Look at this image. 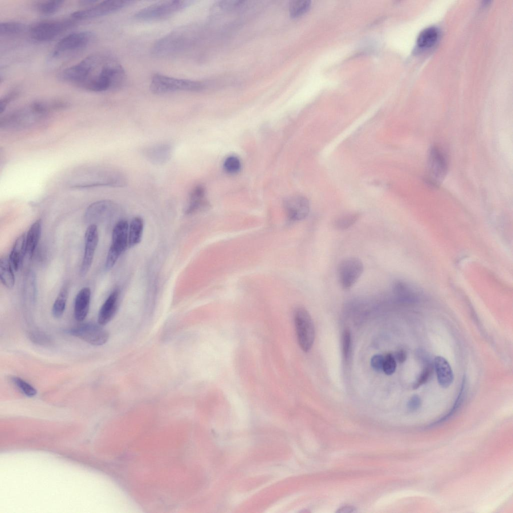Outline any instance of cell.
Wrapping results in <instances>:
<instances>
[{"mask_svg": "<svg viewBox=\"0 0 513 513\" xmlns=\"http://www.w3.org/2000/svg\"><path fill=\"white\" fill-rule=\"evenodd\" d=\"M126 76L124 68L115 58L98 53L63 70L59 77L76 87L90 92H105L121 88Z\"/></svg>", "mask_w": 513, "mask_h": 513, "instance_id": "cell-1", "label": "cell"}, {"mask_svg": "<svg viewBox=\"0 0 513 513\" xmlns=\"http://www.w3.org/2000/svg\"><path fill=\"white\" fill-rule=\"evenodd\" d=\"M86 170L85 172L76 174V176L72 182L73 187H123L127 183L125 176L121 172L113 168L100 167Z\"/></svg>", "mask_w": 513, "mask_h": 513, "instance_id": "cell-2", "label": "cell"}, {"mask_svg": "<svg viewBox=\"0 0 513 513\" xmlns=\"http://www.w3.org/2000/svg\"><path fill=\"white\" fill-rule=\"evenodd\" d=\"M204 88L202 83L191 80L179 79L154 74L151 79L150 91L155 94H164L177 91H199Z\"/></svg>", "mask_w": 513, "mask_h": 513, "instance_id": "cell-3", "label": "cell"}, {"mask_svg": "<svg viewBox=\"0 0 513 513\" xmlns=\"http://www.w3.org/2000/svg\"><path fill=\"white\" fill-rule=\"evenodd\" d=\"M76 22L72 18L38 22L29 28V34L36 41L48 42L71 29L75 25Z\"/></svg>", "mask_w": 513, "mask_h": 513, "instance_id": "cell-4", "label": "cell"}, {"mask_svg": "<svg viewBox=\"0 0 513 513\" xmlns=\"http://www.w3.org/2000/svg\"><path fill=\"white\" fill-rule=\"evenodd\" d=\"M194 1L171 0L159 2L147 6L136 13V19L143 21L156 20L172 16L190 6Z\"/></svg>", "mask_w": 513, "mask_h": 513, "instance_id": "cell-5", "label": "cell"}, {"mask_svg": "<svg viewBox=\"0 0 513 513\" xmlns=\"http://www.w3.org/2000/svg\"><path fill=\"white\" fill-rule=\"evenodd\" d=\"M192 41L190 29H179L158 40L152 47V53L157 56L172 55L185 49Z\"/></svg>", "mask_w": 513, "mask_h": 513, "instance_id": "cell-6", "label": "cell"}, {"mask_svg": "<svg viewBox=\"0 0 513 513\" xmlns=\"http://www.w3.org/2000/svg\"><path fill=\"white\" fill-rule=\"evenodd\" d=\"M129 225L125 220H120L114 226L111 243L108 250L105 263L106 271L111 270L115 265L122 253L128 247Z\"/></svg>", "mask_w": 513, "mask_h": 513, "instance_id": "cell-7", "label": "cell"}, {"mask_svg": "<svg viewBox=\"0 0 513 513\" xmlns=\"http://www.w3.org/2000/svg\"><path fill=\"white\" fill-rule=\"evenodd\" d=\"M294 322L298 343L302 350L307 352L312 348L315 339L312 318L306 309L299 307L295 311Z\"/></svg>", "mask_w": 513, "mask_h": 513, "instance_id": "cell-8", "label": "cell"}, {"mask_svg": "<svg viewBox=\"0 0 513 513\" xmlns=\"http://www.w3.org/2000/svg\"><path fill=\"white\" fill-rule=\"evenodd\" d=\"M93 38V34L89 31H78L69 34L56 44L52 56L53 57H59L81 51L90 44Z\"/></svg>", "mask_w": 513, "mask_h": 513, "instance_id": "cell-9", "label": "cell"}, {"mask_svg": "<svg viewBox=\"0 0 513 513\" xmlns=\"http://www.w3.org/2000/svg\"><path fill=\"white\" fill-rule=\"evenodd\" d=\"M135 2L126 0H107L74 12L71 18L76 20L97 18L117 12Z\"/></svg>", "mask_w": 513, "mask_h": 513, "instance_id": "cell-10", "label": "cell"}, {"mask_svg": "<svg viewBox=\"0 0 513 513\" xmlns=\"http://www.w3.org/2000/svg\"><path fill=\"white\" fill-rule=\"evenodd\" d=\"M364 271L362 261L355 257L343 260L337 269V276L341 287L345 290L352 288L361 276Z\"/></svg>", "mask_w": 513, "mask_h": 513, "instance_id": "cell-11", "label": "cell"}, {"mask_svg": "<svg viewBox=\"0 0 513 513\" xmlns=\"http://www.w3.org/2000/svg\"><path fill=\"white\" fill-rule=\"evenodd\" d=\"M427 181L433 185L439 184L445 177L448 165L446 156L437 146H432L427 158Z\"/></svg>", "mask_w": 513, "mask_h": 513, "instance_id": "cell-12", "label": "cell"}, {"mask_svg": "<svg viewBox=\"0 0 513 513\" xmlns=\"http://www.w3.org/2000/svg\"><path fill=\"white\" fill-rule=\"evenodd\" d=\"M93 323L80 324L70 329L68 333L94 346H101L109 339V333L101 326Z\"/></svg>", "mask_w": 513, "mask_h": 513, "instance_id": "cell-13", "label": "cell"}, {"mask_svg": "<svg viewBox=\"0 0 513 513\" xmlns=\"http://www.w3.org/2000/svg\"><path fill=\"white\" fill-rule=\"evenodd\" d=\"M99 241L97 225L91 224L87 228L84 236V251L80 268L81 276H85L90 269Z\"/></svg>", "mask_w": 513, "mask_h": 513, "instance_id": "cell-14", "label": "cell"}, {"mask_svg": "<svg viewBox=\"0 0 513 513\" xmlns=\"http://www.w3.org/2000/svg\"><path fill=\"white\" fill-rule=\"evenodd\" d=\"M284 208L288 217L292 220L299 221L305 218L310 211L308 200L301 195L292 196L284 202Z\"/></svg>", "mask_w": 513, "mask_h": 513, "instance_id": "cell-15", "label": "cell"}, {"mask_svg": "<svg viewBox=\"0 0 513 513\" xmlns=\"http://www.w3.org/2000/svg\"><path fill=\"white\" fill-rule=\"evenodd\" d=\"M117 206L109 200H101L91 204L87 208L85 217L88 221L99 220L113 214Z\"/></svg>", "mask_w": 513, "mask_h": 513, "instance_id": "cell-16", "label": "cell"}, {"mask_svg": "<svg viewBox=\"0 0 513 513\" xmlns=\"http://www.w3.org/2000/svg\"><path fill=\"white\" fill-rule=\"evenodd\" d=\"M120 292L114 290L101 306L98 316V324L104 326L110 322L115 316L118 308Z\"/></svg>", "mask_w": 513, "mask_h": 513, "instance_id": "cell-17", "label": "cell"}, {"mask_svg": "<svg viewBox=\"0 0 513 513\" xmlns=\"http://www.w3.org/2000/svg\"><path fill=\"white\" fill-rule=\"evenodd\" d=\"M91 292L90 288H82L76 296L74 302V317L78 322L86 318L89 312Z\"/></svg>", "mask_w": 513, "mask_h": 513, "instance_id": "cell-18", "label": "cell"}, {"mask_svg": "<svg viewBox=\"0 0 513 513\" xmlns=\"http://www.w3.org/2000/svg\"><path fill=\"white\" fill-rule=\"evenodd\" d=\"M434 366L439 385L444 388L449 387L453 381V373L448 361L443 357L436 356Z\"/></svg>", "mask_w": 513, "mask_h": 513, "instance_id": "cell-19", "label": "cell"}, {"mask_svg": "<svg viewBox=\"0 0 513 513\" xmlns=\"http://www.w3.org/2000/svg\"><path fill=\"white\" fill-rule=\"evenodd\" d=\"M172 153L171 147L167 144H159L148 148L145 150L146 157L152 163L162 164L167 162Z\"/></svg>", "mask_w": 513, "mask_h": 513, "instance_id": "cell-20", "label": "cell"}, {"mask_svg": "<svg viewBox=\"0 0 513 513\" xmlns=\"http://www.w3.org/2000/svg\"><path fill=\"white\" fill-rule=\"evenodd\" d=\"M26 233L20 235L13 246L9 260L15 271H17L22 267L23 260L26 255Z\"/></svg>", "mask_w": 513, "mask_h": 513, "instance_id": "cell-21", "label": "cell"}, {"mask_svg": "<svg viewBox=\"0 0 513 513\" xmlns=\"http://www.w3.org/2000/svg\"><path fill=\"white\" fill-rule=\"evenodd\" d=\"M42 232V223L36 220L29 228L26 236V255L31 258L39 243Z\"/></svg>", "mask_w": 513, "mask_h": 513, "instance_id": "cell-22", "label": "cell"}, {"mask_svg": "<svg viewBox=\"0 0 513 513\" xmlns=\"http://www.w3.org/2000/svg\"><path fill=\"white\" fill-rule=\"evenodd\" d=\"M205 194L204 188L201 185H197L193 189L190 193L188 204L185 210L187 214L197 212L206 205Z\"/></svg>", "mask_w": 513, "mask_h": 513, "instance_id": "cell-23", "label": "cell"}, {"mask_svg": "<svg viewBox=\"0 0 513 513\" xmlns=\"http://www.w3.org/2000/svg\"><path fill=\"white\" fill-rule=\"evenodd\" d=\"M14 269L9 258L3 257L0 261V279L7 289H13L15 284Z\"/></svg>", "mask_w": 513, "mask_h": 513, "instance_id": "cell-24", "label": "cell"}, {"mask_svg": "<svg viewBox=\"0 0 513 513\" xmlns=\"http://www.w3.org/2000/svg\"><path fill=\"white\" fill-rule=\"evenodd\" d=\"M144 223L142 218L136 216L131 220L128 229V247H134L140 243Z\"/></svg>", "mask_w": 513, "mask_h": 513, "instance_id": "cell-25", "label": "cell"}, {"mask_svg": "<svg viewBox=\"0 0 513 513\" xmlns=\"http://www.w3.org/2000/svg\"><path fill=\"white\" fill-rule=\"evenodd\" d=\"M439 31L435 27H431L423 30L419 35L417 44L421 49H428L432 47L438 40Z\"/></svg>", "mask_w": 513, "mask_h": 513, "instance_id": "cell-26", "label": "cell"}, {"mask_svg": "<svg viewBox=\"0 0 513 513\" xmlns=\"http://www.w3.org/2000/svg\"><path fill=\"white\" fill-rule=\"evenodd\" d=\"M27 29L26 25L17 21H7L0 24V35L1 37H13L20 35Z\"/></svg>", "mask_w": 513, "mask_h": 513, "instance_id": "cell-27", "label": "cell"}, {"mask_svg": "<svg viewBox=\"0 0 513 513\" xmlns=\"http://www.w3.org/2000/svg\"><path fill=\"white\" fill-rule=\"evenodd\" d=\"M64 3V1H42L36 2L34 7L40 14L48 16L57 13Z\"/></svg>", "mask_w": 513, "mask_h": 513, "instance_id": "cell-28", "label": "cell"}, {"mask_svg": "<svg viewBox=\"0 0 513 513\" xmlns=\"http://www.w3.org/2000/svg\"><path fill=\"white\" fill-rule=\"evenodd\" d=\"M360 215L356 212H350L341 215L333 222L334 227L338 230H345L354 225L359 219Z\"/></svg>", "mask_w": 513, "mask_h": 513, "instance_id": "cell-29", "label": "cell"}, {"mask_svg": "<svg viewBox=\"0 0 513 513\" xmlns=\"http://www.w3.org/2000/svg\"><path fill=\"white\" fill-rule=\"evenodd\" d=\"M68 297V289L64 286L58 294L52 307V314L56 318H60L63 314Z\"/></svg>", "mask_w": 513, "mask_h": 513, "instance_id": "cell-30", "label": "cell"}, {"mask_svg": "<svg viewBox=\"0 0 513 513\" xmlns=\"http://www.w3.org/2000/svg\"><path fill=\"white\" fill-rule=\"evenodd\" d=\"M311 6V2L307 0H297L291 2L289 12L291 17L298 18L308 11Z\"/></svg>", "mask_w": 513, "mask_h": 513, "instance_id": "cell-31", "label": "cell"}, {"mask_svg": "<svg viewBox=\"0 0 513 513\" xmlns=\"http://www.w3.org/2000/svg\"><path fill=\"white\" fill-rule=\"evenodd\" d=\"M11 380L12 382L26 396L32 397L36 395V389L23 379L14 376L11 378Z\"/></svg>", "mask_w": 513, "mask_h": 513, "instance_id": "cell-32", "label": "cell"}, {"mask_svg": "<svg viewBox=\"0 0 513 513\" xmlns=\"http://www.w3.org/2000/svg\"><path fill=\"white\" fill-rule=\"evenodd\" d=\"M241 164L239 159L235 156L227 157L224 161V170L229 173L234 174L240 170Z\"/></svg>", "mask_w": 513, "mask_h": 513, "instance_id": "cell-33", "label": "cell"}, {"mask_svg": "<svg viewBox=\"0 0 513 513\" xmlns=\"http://www.w3.org/2000/svg\"><path fill=\"white\" fill-rule=\"evenodd\" d=\"M433 372V367L430 364H426L421 373L417 378L413 385V388L416 389L418 388L420 386L422 385L428 381L429 379L430 378Z\"/></svg>", "mask_w": 513, "mask_h": 513, "instance_id": "cell-34", "label": "cell"}, {"mask_svg": "<svg viewBox=\"0 0 513 513\" xmlns=\"http://www.w3.org/2000/svg\"><path fill=\"white\" fill-rule=\"evenodd\" d=\"M351 348V335L348 330H345L342 337V351L343 357L347 360L350 356Z\"/></svg>", "mask_w": 513, "mask_h": 513, "instance_id": "cell-35", "label": "cell"}, {"mask_svg": "<svg viewBox=\"0 0 513 513\" xmlns=\"http://www.w3.org/2000/svg\"><path fill=\"white\" fill-rule=\"evenodd\" d=\"M396 366L395 357L391 354H387L384 358L382 370L386 375H390L395 371Z\"/></svg>", "mask_w": 513, "mask_h": 513, "instance_id": "cell-36", "label": "cell"}, {"mask_svg": "<svg viewBox=\"0 0 513 513\" xmlns=\"http://www.w3.org/2000/svg\"><path fill=\"white\" fill-rule=\"evenodd\" d=\"M20 91L18 89H13L6 93L0 101V112L3 113L6 108L12 101L18 97Z\"/></svg>", "mask_w": 513, "mask_h": 513, "instance_id": "cell-37", "label": "cell"}, {"mask_svg": "<svg viewBox=\"0 0 513 513\" xmlns=\"http://www.w3.org/2000/svg\"><path fill=\"white\" fill-rule=\"evenodd\" d=\"M384 358L380 354L374 355L371 359V365L376 371H380L383 369Z\"/></svg>", "mask_w": 513, "mask_h": 513, "instance_id": "cell-38", "label": "cell"}, {"mask_svg": "<svg viewBox=\"0 0 513 513\" xmlns=\"http://www.w3.org/2000/svg\"><path fill=\"white\" fill-rule=\"evenodd\" d=\"M421 404V399L419 396H412L407 403V407L410 411H415L418 409Z\"/></svg>", "mask_w": 513, "mask_h": 513, "instance_id": "cell-39", "label": "cell"}, {"mask_svg": "<svg viewBox=\"0 0 513 513\" xmlns=\"http://www.w3.org/2000/svg\"><path fill=\"white\" fill-rule=\"evenodd\" d=\"M31 339L39 344H46L50 342V339L44 334L34 332L31 334Z\"/></svg>", "mask_w": 513, "mask_h": 513, "instance_id": "cell-40", "label": "cell"}, {"mask_svg": "<svg viewBox=\"0 0 513 513\" xmlns=\"http://www.w3.org/2000/svg\"><path fill=\"white\" fill-rule=\"evenodd\" d=\"M395 358L400 363L404 362L407 359L406 352L403 349L398 350L395 355Z\"/></svg>", "mask_w": 513, "mask_h": 513, "instance_id": "cell-41", "label": "cell"}, {"mask_svg": "<svg viewBox=\"0 0 513 513\" xmlns=\"http://www.w3.org/2000/svg\"><path fill=\"white\" fill-rule=\"evenodd\" d=\"M355 508L351 506H345L340 508L337 512L340 513H349L353 512L355 511Z\"/></svg>", "mask_w": 513, "mask_h": 513, "instance_id": "cell-42", "label": "cell"}]
</instances>
